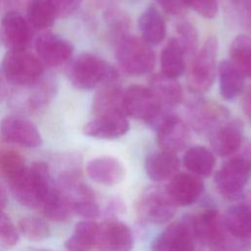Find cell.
<instances>
[{
  "instance_id": "cell-6",
  "label": "cell",
  "mask_w": 251,
  "mask_h": 251,
  "mask_svg": "<svg viewBox=\"0 0 251 251\" xmlns=\"http://www.w3.org/2000/svg\"><path fill=\"white\" fill-rule=\"evenodd\" d=\"M116 58L122 70L130 75L149 74L155 66L152 47L129 33L116 42Z\"/></svg>"
},
{
  "instance_id": "cell-23",
  "label": "cell",
  "mask_w": 251,
  "mask_h": 251,
  "mask_svg": "<svg viewBox=\"0 0 251 251\" xmlns=\"http://www.w3.org/2000/svg\"><path fill=\"white\" fill-rule=\"evenodd\" d=\"M129 129L126 117L96 116L83 126L85 135L98 139H115L125 135Z\"/></svg>"
},
{
  "instance_id": "cell-2",
  "label": "cell",
  "mask_w": 251,
  "mask_h": 251,
  "mask_svg": "<svg viewBox=\"0 0 251 251\" xmlns=\"http://www.w3.org/2000/svg\"><path fill=\"white\" fill-rule=\"evenodd\" d=\"M251 177V143L244 141L240 149L227 160L214 175V184L222 197L237 201L245 191Z\"/></svg>"
},
{
  "instance_id": "cell-18",
  "label": "cell",
  "mask_w": 251,
  "mask_h": 251,
  "mask_svg": "<svg viewBox=\"0 0 251 251\" xmlns=\"http://www.w3.org/2000/svg\"><path fill=\"white\" fill-rule=\"evenodd\" d=\"M4 141L23 147L35 148L42 144L41 134L35 125L20 117H7L0 124Z\"/></svg>"
},
{
  "instance_id": "cell-21",
  "label": "cell",
  "mask_w": 251,
  "mask_h": 251,
  "mask_svg": "<svg viewBox=\"0 0 251 251\" xmlns=\"http://www.w3.org/2000/svg\"><path fill=\"white\" fill-rule=\"evenodd\" d=\"M226 227L236 236L251 241V189L224 213Z\"/></svg>"
},
{
  "instance_id": "cell-36",
  "label": "cell",
  "mask_w": 251,
  "mask_h": 251,
  "mask_svg": "<svg viewBox=\"0 0 251 251\" xmlns=\"http://www.w3.org/2000/svg\"><path fill=\"white\" fill-rule=\"evenodd\" d=\"M19 228L25 237L33 241L46 239L50 235L48 224L44 220L34 216L22 218L19 221Z\"/></svg>"
},
{
  "instance_id": "cell-33",
  "label": "cell",
  "mask_w": 251,
  "mask_h": 251,
  "mask_svg": "<svg viewBox=\"0 0 251 251\" xmlns=\"http://www.w3.org/2000/svg\"><path fill=\"white\" fill-rule=\"evenodd\" d=\"M41 210L46 218L55 222L67 221L73 214L71 203L57 186L47 197Z\"/></svg>"
},
{
  "instance_id": "cell-46",
  "label": "cell",
  "mask_w": 251,
  "mask_h": 251,
  "mask_svg": "<svg viewBox=\"0 0 251 251\" xmlns=\"http://www.w3.org/2000/svg\"><path fill=\"white\" fill-rule=\"evenodd\" d=\"M7 201H8L7 192H6L5 188L0 184V213L3 212L4 208L6 207Z\"/></svg>"
},
{
  "instance_id": "cell-8",
  "label": "cell",
  "mask_w": 251,
  "mask_h": 251,
  "mask_svg": "<svg viewBox=\"0 0 251 251\" xmlns=\"http://www.w3.org/2000/svg\"><path fill=\"white\" fill-rule=\"evenodd\" d=\"M124 103L127 117L155 125L169 113H165L148 86L132 84L124 90Z\"/></svg>"
},
{
  "instance_id": "cell-32",
  "label": "cell",
  "mask_w": 251,
  "mask_h": 251,
  "mask_svg": "<svg viewBox=\"0 0 251 251\" xmlns=\"http://www.w3.org/2000/svg\"><path fill=\"white\" fill-rule=\"evenodd\" d=\"M230 62L246 76L251 77V37L238 35L229 46Z\"/></svg>"
},
{
  "instance_id": "cell-35",
  "label": "cell",
  "mask_w": 251,
  "mask_h": 251,
  "mask_svg": "<svg viewBox=\"0 0 251 251\" xmlns=\"http://www.w3.org/2000/svg\"><path fill=\"white\" fill-rule=\"evenodd\" d=\"M176 40L180 44L185 57H193L198 47V32L196 27L188 21H180L176 24Z\"/></svg>"
},
{
  "instance_id": "cell-16",
  "label": "cell",
  "mask_w": 251,
  "mask_h": 251,
  "mask_svg": "<svg viewBox=\"0 0 251 251\" xmlns=\"http://www.w3.org/2000/svg\"><path fill=\"white\" fill-rule=\"evenodd\" d=\"M166 192L176 207L196 203L204 192L202 177L191 173H177L165 185Z\"/></svg>"
},
{
  "instance_id": "cell-40",
  "label": "cell",
  "mask_w": 251,
  "mask_h": 251,
  "mask_svg": "<svg viewBox=\"0 0 251 251\" xmlns=\"http://www.w3.org/2000/svg\"><path fill=\"white\" fill-rule=\"evenodd\" d=\"M73 213L80 216L84 220H93L100 215V207L96 199L79 201L72 206Z\"/></svg>"
},
{
  "instance_id": "cell-19",
  "label": "cell",
  "mask_w": 251,
  "mask_h": 251,
  "mask_svg": "<svg viewBox=\"0 0 251 251\" xmlns=\"http://www.w3.org/2000/svg\"><path fill=\"white\" fill-rule=\"evenodd\" d=\"M30 25L16 11L4 14L0 23V39L8 50L25 49L31 38Z\"/></svg>"
},
{
  "instance_id": "cell-30",
  "label": "cell",
  "mask_w": 251,
  "mask_h": 251,
  "mask_svg": "<svg viewBox=\"0 0 251 251\" xmlns=\"http://www.w3.org/2000/svg\"><path fill=\"white\" fill-rule=\"evenodd\" d=\"M162 74L173 78L180 76L185 70V54L176 37L170 38L161 54Z\"/></svg>"
},
{
  "instance_id": "cell-9",
  "label": "cell",
  "mask_w": 251,
  "mask_h": 251,
  "mask_svg": "<svg viewBox=\"0 0 251 251\" xmlns=\"http://www.w3.org/2000/svg\"><path fill=\"white\" fill-rule=\"evenodd\" d=\"M176 208L165 187L153 186L146 188L139 196L136 213L145 224L163 225L174 218Z\"/></svg>"
},
{
  "instance_id": "cell-10",
  "label": "cell",
  "mask_w": 251,
  "mask_h": 251,
  "mask_svg": "<svg viewBox=\"0 0 251 251\" xmlns=\"http://www.w3.org/2000/svg\"><path fill=\"white\" fill-rule=\"evenodd\" d=\"M151 251H196L191 215L171 223L151 242Z\"/></svg>"
},
{
  "instance_id": "cell-5",
  "label": "cell",
  "mask_w": 251,
  "mask_h": 251,
  "mask_svg": "<svg viewBox=\"0 0 251 251\" xmlns=\"http://www.w3.org/2000/svg\"><path fill=\"white\" fill-rule=\"evenodd\" d=\"M218 39L210 36L193 55L190 62L186 83L189 91L202 94L213 85L217 73Z\"/></svg>"
},
{
  "instance_id": "cell-14",
  "label": "cell",
  "mask_w": 251,
  "mask_h": 251,
  "mask_svg": "<svg viewBox=\"0 0 251 251\" xmlns=\"http://www.w3.org/2000/svg\"><path fill=\"white\" fill-rule=\"evenodd\" d=\"M208 136L213 153L227 158L236 153L244 142L243 124L240 120L229 117L217 126Z\"/></svg>"
},
{
  "instance_id": "cell-22",
  "label": "cell",
  "mask_w": 251,
  "mask_h": 251,
  "mask_svg": "<svg viewBox=\"0 0 251 251\" xmlns=\"http://www.w3.org/2000/svg\"><path fill=\"white\" fill-rule=\"evenodd\" d=\"M92 111L96 116H111V117H126L124 103V89L117 81L104 84L96 92Z\"/></svg>"
},
{
  "instance_id": "cell-42",
  "label": "cell",
  "mask_w": 251,
  "mask_h": 251,
  "mask_svg": "<svg viewBox=\"0 0 251 251\" xmlns=\"http://www.w3.org/2000/svg\"><path fill=\"white\" fill-rule=\"evenodd\" d=\"M59 17H67L74 13L83 0H51Z\"/></svg>"
},
{
  "instance_id": "cell-1",
  "label": "cell",
  "mask_w": 251,
  "mask_h": 251,
  "mask_svg": "<svg viewBox=\"0 0 251 251\" xmlns=\"http://www.w3.org/2000/svg\"><path fill=\"white\" fill-rule=\"evenodd\" d=\"M196 251H249L251 241L234 235L226 226L224 214L206 208L191 215Z\"/></svg>"
},
{
  "instance_id": "cell-11",
  "label": "cell",
  "mask_w": 251,
  "mask_h": 251,
  "mask_svg": "<svg viewBox=\"0 0 251 251\" xmlns=\"http://www.w3.org/2000/svg\"><path fill=\"white\" fill-rule=\"evenodd\" d=\"M186 117L188 126L198 133L208 135L217 126L229 118V112L217 102L197 98L187 104Z\"/></svg>"
},
{
  "instance_id": "cell-27",
  "label": "cell",
  "mask_w": 251,
  "mask_h": 251,
  "mask_svg": "<svg viewBox=\"0 0 251 251\" xmlns=\"http://www.w3.org/2000/svg\"><path fill=\"white\" fill-rule=\"evenodd\" d=\"M182 162L189 173L203 178L213 173L216 159L212 150L205 146L195 145L185 151Z\"/></svg>"
},
{
  "instance_id": "cell-34",
  "label": "cell",
  "mask_w": 251,
  "mask_h": 251,
  "mask_svg": "<svg viewBox=\"0 0 251 251\" xmlns=\"http://www.w3.org/2000/svg\"><path fill=\"white\" fill-rule=\"evenodd\" d=\"M25 168V160L20 153L12 149H0V176L9 182Z\"/></svg>"
},
{
  "instance_id": "cell-25",
  "label": "cell",
  "mask_w": 251,
  "mask_h": 251,
  "mask_svg": "<svg viewBox=\"0 0 251 251\" xmlns=\"http://www.w3.org/2000/svg\"><path fill=\"white\" fill-rule=\"evenodd\" d=\"M158 99L165 113H172V109L182 100V88L176 78L169 77L162 73L152 75L148 86Z\"/></svg>"
},
{
  "instance_id": "cell-45",
  "label": "cell",
  "mask_w": 251,
  "mask_h": 251,
  "mask_svg": "<svg viewBox=\"0 0 251 251\" xmlns=\"http://www.w3.org/2000/svg\"><path fill=\"white\" fill-rule=\"evenodd\" d=\"M20 0H0V12H4L5 14L7 12H10L11 8L17 3H19Z\"/></svg>"
},
{
  "instance_id": "cell-29",
  "label": "cell",
  "mask_w": 251,
  "mask_h": 251,
  "mask_svg": "<svg viewBox=\"0 0 251 251\" xmlns=\"http://www.w3.org/2000/svg\"><path fill=\"white\" fill-rule=\"evenodd\" d=\"M98 224L92 220L78 222L65 247L68 251H90L96 244Z\"/></svg>"
},
{
  "instance_id": "cell-47",
  "label": "cell",
  "mask_w": 251,
  "mask_h": 251,
  "mask_svg": "<svg viewBox=\"0 0 251 251\" xmlns=\"http://www.w3.org/2000/svg\"><path fill=\"white\" fill-rule=\"evenodd\" d=\"M7 93H8V88L6 84V79L4 78V76L0 75V102L6 98Z\"/></svg>"
},
{
  "instance_id": "cell-12",
  "label": "cell",
  "mask_w": 251,
  "mask_h": 251,
  "mask_svg": "<svg viewBox=\"0 0 251 251\" xmlns=\"http://www.w3.org/2000/svg\"><path fill=\"white\" fill-rule=\"evenodd\" d=\"M19 87L20 91L12 96L11 106L16 111L24 113H30L45 106L56 92L55 81L43 75L31 84Z\"/></svg>"
},
{
  "instance_id": "cell-48",
  "label": "cell",
  "mask_w": 251,
  "mask_h": 251,
  "mask_svg": "<svg viewBox=\"0 0 251 251\" xmlns=\"http://www.w3.org/2000/svg\"><path fill=\"white\" fill-rule=\"evenodd\" d=\"M38 251H48V250H38Z\"/></svg>"
},
{
  "instance_id": "cell-43",
  "label": "cell",
  "mask_w": 251,
  "mask_h": 251,
  "mask_svg": "<svg viewBox=\"0 0 251 251\" xmlns=\"http://www.w3.org/2000/svg\"><path fill=\"white\" fill-rule=\"evenodd\" d=\"M125 211V203L120 198H112L109 200L106 206V214L109 216L108 219H117L116 216Z\"/></svg>"
},
{
  "instance_id": "cell-38",
  "label": "cell",
  "mask_w": 251,
  "mask_h": 251,
  "mask_svg": "<svg viewBox=\"0 0 251 251\" xmlns=\"http://www.w3.org/2000/svg\"><path fill=\"white\" fill-rule=\"evenodd\" d=\"M19 231L11 221V219L4 213H0V243L6 247L15 246L19 241Z\"/></svg>"
},
{
  "instance_id": "cell-7",
  "label": "cell",
  "mask_w": 251,
  "mask_h": 251,
  "mask_svg": "<svg viewBox=\"0 0 251 251\" xmlns=\"http://www.w3.org/2000/svg\"><path fill=\"white\" fill-rule=\"evenodd\" d=\"M1 70L4 78L17 86H25L37 81L44 73V66L36 54L26 50H8Z\"/></svg>"
},
{
  "instance_id": "cell-26",
  "label": "cell",
  "mask_w": 251,
  "mask_h": 251,
  "mask_svg": "<svg viewBox=\"0 0 251 251\" xmlns=\"http://www.w3.org/2000/svg\"><path fill=\"white\" fill-rule=\"evenodd\" d=\"M138 27L141 38L151 47L160 44L166 35V24L159 10L151 5L139 16Z\"/></svg>"
},
{
  "instance_id": "cell-44",
  "label": "cell",
  "mask_w": 251,
  "mask_h": 251,
  "mask_svg": "<svg viewBox=\"0 0 251 251\" xmlns=\"http://www.w3.org/2000/svg\"><path fill=\"white\" fill-rule=\"evenodd\" d=\"M242 108L246 118L251 123V86L244 93L242 100Z\"/></svg>"
},
{
  "instance_id": "cell-13",
  "label": "cell",
  "mask_w": 251,
  "mask_h": 251,
  "mask_svg": "<svg viewBox=\"0 0 251 251\" xmlns=\"http://www.w3.org/2000/svg\"><path fill=\"white\" fill-rule=\"evenodd\" d=\"M154 127L157 132L158 145L163 151L176 154L189 143V126L174 113L162 117Z\"/></svg>"
},
{
  "instance_id": "cell-20",
  "label": "cell",
  "mask_w": 251,
  "mask_h": 251,
  "mask_svg": "<svg viewBox=\"0 0 251 251\" xmlns=\"http://www.w3.org/2000/svg\"><path fill=\"white\" fill-rule=\"evenodd\" d=\"M86 174L95 182L114 186L121 183L126 174L125 165L117 158L111 156L96 157L86 164Z\"/></svg>"
},
{
  "instance_id": "cell-15",
  "label": "cell",
  "mask_w": 251,
  "mask_h": 251,
  "mask_svg": "<svg viewBox=\"0 0 251 251\" xmlns=\"http://www.w3.org/2000/svg\"><path fill=\"white\" fill-rule=\"evenodd\" d=\"M133 244V233L124 222L107 219L98 224L95 244L98 251H131Z\"/></svg>"
},
{
  "instance_id": "cell-39",
  "label": "cell",
  "mask_w": 251,
  "mask_h": 251,
  "mask_svg": "<svg viewBox=\"0 0 251 251\" xmlns=\"http://www.w3.org/2000/svg\"><path fill=\"white\" fill-rule=\"evenodd\" d=\"M188 8L206 19H213L218 14V0H185Z\"/></svg>"
},
{
  "instance_id": "cell-24",
  "label": "cell",
  "mask_w": 251,
  "mask_h": 251,
  "mask_svg": "<svg viewBox=\"0 0 251 251\" xmlns=\"http://www.w3.org/2000/svg\"><path fill=\"white\" fill-rule=\"evenodd\" d=\"M180 161L176 154L163 150L149 154L144 162L146 175L156 182L169 181L178 173Z\"/></svg>"
},
{
  "instance_id": "cell-41",
  "label": "cell",
  "mask_w": 251,
  "mask_h": 251,
  "mask_svg": "<svg viewBox=\"0 0 251 251\" xmlns=\"http://www.w3.org/2000/svg\"><path fill=\"white\" fill-rule=\"evenodd\" d=\"M161 8L168 14L176 17L182 16L188 6L185 0H156Z\"/></svg>"
},
{
  "instance_id": "cell-31",
  "label": "cell",
  "mask_w": 251,
  "mask_h": 251,
  "mask_svg": "<svg viewBox=\"0 0 251 251\" xmlns=\"http://www.w3.org/2000/svg\"><path fill=\"white\" fill-rule=\"evenodd\" d=\"M57 17V10L51 0L28 1L26 20L30 26L37 29H46L53 25Z\"/></svg>"
},
{
  "instance_id": "cell-28",
  "label": "cell",
  "mask_w": 251,
  "mask_h": 251,
  "mask_svg": "<svg viewBox=\"0 0 251 251\" xmlns=\"http://www.w3.org/2000/svg\"><path fill=\"white\" fill-rule=\"evenodd\" d=\"M220 91L226 100H233L244 89L245 75L230 62L224 60L219 66Z\"/></svg>"
},
{
  "instance_id": "cell-37",
  "label": "cell",
  "mask_w": 251,
  "mask_h": 251,
  "mask_svg": "<svg viewBox=\"0 0 251 251\" xmlns=\"http://www.w3.org/2000/svg\"><path fill=\"white\" fill-rule=\"evenodd\" d=\"M108 27L110 29L111 37L116 43L122 37L128 34L130 27V19L128 16L119 9H109L105 15Z\"/></svg>"
},
{
  "instance_id": "cell-3",
  "label": "cell",
  "mask_w": 251,
  "mask_h": 251,
  "mask_svg": "<svg viewBox=\"0 0 251 251\" xmlns=\"http://www.w3.org/2000/svg\"><path fill=\"white\" fill-rule=\"evenodd\" d=\"M16 199L24 206L41 209L50 193L56 188L46 163L34 162L10 182Z\"/></svg>"
},
{
  "instance_id": "cell-4",
  "label": "cell",
  "mask_w": 251,
  "mask_h": 251,
  "mask_svg": "<svg viewBox=\"0 0 251 251\" xmlns=\"http://www.w3.org/2000/svg\"><path fill=\"white\" fill-rule=\"evenodd\" d=\"M67 75L71 83L78 89H93L118 81V71L108 62L91 53H82L68 67Z\"/></svg>"
},
{
  "instance_id": "cell-17",
  "label": "cell",
  "mask_w": 251,
  "mask_h": 251,
  "mask_svg": "<svg viewBox=\"0 0 251 251\" xmlns=\"http://www.w3.org/2000/svg\"><path fill=\"white\" fill-rule=\"evenodd\" d=\"M36 56L43 66L59 67L67 63L73 56L74 47L70 41L64 37L45 32L40 34L35 40Z\"/></svg>"
}]
</instances>
